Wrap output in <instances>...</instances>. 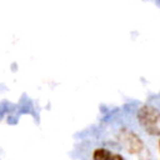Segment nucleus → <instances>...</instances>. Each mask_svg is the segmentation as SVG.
<instances>
[{"label": "nucleus", "mask_w": 160, "mask_h": 160, "mask_svg": "<svg viewBox=\"0 0 160 160\" xmlns=\"http://www.w3.org/2000/svg\"><path fill=\"white\" fill-rule=\"evenodd\" d=\"M140 128L150 136H160V110L150 104L141 105L136 111Z\"/></svg>", "instance_id": "nucleus-1"}, {"label": "nucleus", "mask_w": 160, "mask_h": 160, "mask_svg": "<svg viewBox=\"0 0 160 160\" xmlns=\"http://www.w3.org/2000/svg\"><path fill=\"white\" fill-rule=\"evenodd\" d=\"M116 136L122 148L131 155H139L145 150V144L142 139L129 128H121L118 131Z\"/></svg>", "instance_id": "nucleus-2"}, {"label": "nucleus", "mask_w": 160, "mask_h": 160, "mask_svg": "<svg viewBox=\"0 0 160 160\" xmlns=\"http://www.w3.org/2000/svg\"><path fill=\"white\" fill-rule=\"evenodd\" d=\"M92 160H126L121 154L115 152L108 148H96L91 152Z\"/></svg>", "instance_id": "nucleus-3"}, {"label": "nucleus", "mask_w": 160, "mask_h": 160, "mask_svg": "<svg viewBox=\"0 0 160 160\" xmlns=\"http://www.w3.org/2000/svg\"><path fill=\"white\" fill-rule=\"evenodd\" d=\"M158 148H159V156H160V138L158 140Z\"/></svg>", "instance_id": "nucleus-4"}]
</instances>
